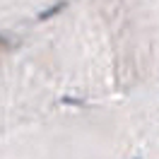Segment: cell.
Segmentation results:
<instances>
[{
    "instance_id": "6da1fadb",
    "label": "cell",
    "mask_w": 159,
    "mask_h": 159,
    "mask_svg": "<svg viewBox=\"0 0 159 159\" xmlns=\"http://www.w3.org/2000/svg\"><path fill=\"white\" fill-rule=\"evenodd\" d=\"M48 5H56V0H0V36L39 20Z\"/></svg>"
}]
</instances>
